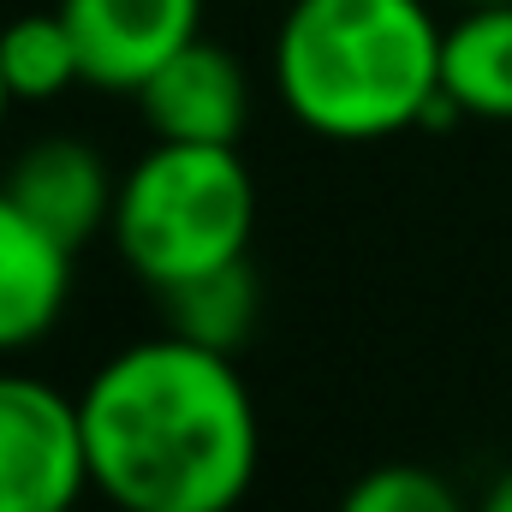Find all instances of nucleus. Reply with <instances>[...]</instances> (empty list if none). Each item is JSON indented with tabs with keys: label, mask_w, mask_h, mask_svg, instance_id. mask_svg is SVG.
Returning <instances> with one entry per match:
<instances>
[{
	"label": "nucleus",
	"mask_w": 512,
	"mask_h": 512,
	"mask_svg": "<svg viewBox=\"0 0 512 512\" xmlns=\"http://www.w3.org/2000/svg\"><path fill=\"white\" fill-rule=\"evenodd\" d=\"M72 24L84 84L137 96L185 42L203 36V0H54Z\"/></svg>",
	"instance_id": "39448f33"
},
{
	"label": "nucleus",
	"mask_w": 512,
	"mask_h": 512,
	"mask_svg": "<svg viewBox=\"0 0 512 512\" xmlns=\"http://www.w3.org/2000/svg\"><path fill=\"white\" fill-rule=\"evenodd\" d=\"M6 108H12V90H6V72H0V126H6Z\"/></svg>",
	"instance_id": "4468645a"
},
{
	"label": "nucleus",
	"mask_w": 512,
	"mask_h": 512,
	"mask_svg": "<svg viewBox=\"0 0 512 512\" xmlns=\"http://www.w3.org/2000/svg\"><path fill=\"white\" fill-rule=\"evenodd\" d=\"M441 102L459 120L512 126V0L453 6L441 24Z\"/></svg>",
	"instance_id": "1a4fd4ad"
},
{
	"label": "nucleus",
	"mask_w": 512,
	"mask_h": 512,
	"mask_svg": "<svg viewBox=\"0 0 512 512\" xmlns=\"http://www.w3.org/2000/svg\"><path fill=\"white\" fill-rule=\"evenodd\" d=\"M155 298H161L167 334L209 346V352H227V358H245V346L256 340V322H262V280H256L251 256L203 268V274L155 292Z\"/></svg>",
	"instance_id": "9d476101"
},
{
	"label": "nucleus",
	"mask_w": 512,
	"mask_h": 512,
	"mask_svg": "<svg viewBox=\"0 0 512 512\" xmlns=\"http://www.w3.org/2000/svg\"><path fill=\"white\" fill-rule=\"evenodd\" d=\"M435 0H286L268 42L274 102L322 143H387L459 120L441 102Z\"/></svg>",
	"instance_id": "f03ea898"
},
{
	"label": "nucleus",
	"mask_w": 512,
	"mask_h": 512,
	"mask_svg": "<svg viewBox=\"0 0 512 512\" xmlns=\"http://www.w3.org/2000/svg\"><path fill=\"white\" fill-rule=\"evenodd\" d=\"M131 102H137V120L155 143H239L251 126L256 96L245 60L227 42L197 36Z\"/></svg>",
	"instance_id": "423d86ee"
},
{
	"label": "nucleus",
	"mask_w": 512,
	"mask_h": 512,
	"mask_svg": "<svg viewBox=\"0 0 512 512\" xmlns=\"http://www.w3.org/2000/svg\"><path fill=\"white\" fill-rule=\"evenodd\" d=\"M90 489L78 393L0 358V512H72Z\"/></svg>",
	"instance_id": "20e7f679"
},
{
	"label": "nucleus",
	"mask_w": 512,
	"mask_h": 512,
	"mask_svg": "<svg viewBox=\"0 0 512 512\" xmlns=\"http://www.w3.org/2000/svg\"><path fill=\"white\" fill-rule=\"evenodd\" d=\"M0 72H6L12 102H60L66 90L84 84V60L60 6L18 12L0 24Z\"/></svg>",
	"instance_id": "9b49d317"
},
{
	"label": "nucleus",
	"mask_w": 512,
	"mask_h": 512,
	"mask_svg": "<svg viewBox=\"0 0 512 512\" xmlns=\"http://www.w3.org/2000/svg\"><path fill=\"white\" fill-rule=\"evenodd\" d=\"M334 512H471V501L459 495L453 477H441L435 465H411V459H393L364 471Z\"/></svg>",
	"instance_id": "f8f14e48"
},
{
	"label": "nucleus",
	"mask_w": 512,
	"mask_h": 512,
	"mask_svg": "<svg viewBox=\"0 0 512 512\" xmlns=\"http://www.w3.org/2000/svg\"><path fill=\"white\" fill-rule=\"evenodd\" d=\"M72 262L78 251L36 227L0 185V358H18L60 328L72 310Z\"/></svg>",
	"instance_id": "6e6552de"
},
{
	"label": "nucleus",
	"mask_w": 512,
	"mask_h": 512,
	"mask_svg": "<svg viewBox=\"0 0 512 512\" xmlns=\"http://www.w3.org/2000/svg\"><path fill=\"white\" fill-rule=\"evenodd\" d=\"M471 512H512V465L501 477H489V489L471 501Z\"/></svg>",
	"instance_id": "ddd939ff"
},
{
	"label": "nucleus",
	"mask_w": 512,
	"mask_h": 512,
	"mask_svg": "<svg viewBox=\"0 0 512 512\" xmlns=\"http://www.w3.org/2000/svg\"><path fill=\"white\" fill-rule=\"evenodd\" d=\"M0 185L18 197V209L36 227H48L72 251H84L90 239L108 233L114 197H120V173L108 167V155L90 137H72V131H54V137L24 143L6 161Z\"/></svg>",
	"instance_id": "0eeeda50"
},
{
	"label": "nucleus",
	"mask_w": 512,
	"mask_h": 512,
	"mask_svg": "<svg viewBox=\"0 0 512 512\" xmlns=\"http://www.w3.org/2000/svg\"><path fill=\"white\" fill-rule=\"evenodd\" d=\"M90 483L114 512H239L262 471V417L239 358L149 334L78 387Z\"/></svg>",
	"instance_id": "f257e3e1"
},
{
	"label": "nucleus",
	"mask_w": 512,
	"mask_h": 512,
	"mask_svg": "<svg viewBox=\"0 0 512 512\" xmlns=\"http://www.w3.org/2000/svg\"><path fill=\"white\" fill-rule=\"evenodd\" d=\"M72 512H78V507H72Z\"/></svg>",
	"instance_id": "dca6fc26"
},
{
	"label": "nucleus",
	"mask_w": 512,
	"mask_h": 512,
	"mask_svg": "<svg viewBox=\"0 0 512 512\" xmlns=\"http://www.w3.org/2000/svg\"><path fill=\"white\" fill-rule=\"evenodd\" d=\"M447 6H489V0H447Z\"/></svg>",
	"instance_id": "2eb2a0df"
},
{
	"label": "nucleus",
	"mask_w": 512,
	"mask_h": 512,
	"mask_svg": "<svg viewBox=\"0 0 512 512\" xmlns=\"http://www.w3.org/2000/svg\"><path fill=\"white\" fill-rule=\"evenodd\" d=\"M108 239L149 292L251 256L256 173L239 143H155L120 173Z\"/></svg>",
	"instance_id": "7ed1b4c3"
}]
</instances>
